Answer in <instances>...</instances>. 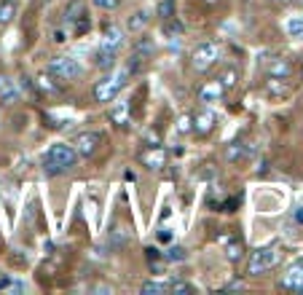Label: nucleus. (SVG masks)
<instances>
[{
    "instance_id": "obj_3",
    "label": "nucleus",
    "mask_w": 303,
    "mask_h": 295,
    "mask_svg": "<svg viewBox=\"0 0 303 295\" xmlns=\"http://www.w3.org/2000/svg\"><path fill=\"white\" fill-rule=\"evenodd\" d=\"M282 260V252H279L277 245H268V247H258L252 255H250V263H247V274L250 276H260L266 271H271L274 266Z\"/></svg>"
},
{
    "instance_id": "obj_19",
    "label": "nucleus",
    "mask_w": 303,
    "mask_h": 295,
    "mask_svg": "<svg viewBox=\"0 0 303 295\" xmlns=\"http://www.w3.org/2000/svg\"><path fill=\"white\" fill-rule=\"evenodd\" d=\"M226 258L231 260V263H236V260L242 258V242H239V239H228L226 242Z\"/></svg>"
},
{
    "instance_id": "obj_20",
    "label": "nucleus",
    "mask_w": 303,
    "mask_h": 295,
    "mask_svg": "<svg viewBox=\"0 0 303 295\" xmlns=\"http://www.w3.org/2000/svg\"><path fill=\"white\" fill-rule=\"evenodd\" d=\"M116 65V51H107L102 49L100 54H97V67H102V70H107V67Z\"/></svg>"
},
{
    "instance_id": "obj_17",
    "label": "nucleus",
    "mask_w": 303,
    "mask_h": 295,
    "mask_svg": "<svg viewBox=\"0 0 303 295\" xmlns=\"http://www.w3.org/2000/svg\"><path fill=\"white\" fill-rule=\"evenodd\" d=\"M16 16V0H0V25H8Z\"/></svg>"
},
{
    "instance_id": "obj_30",
    "label": "nucleus",
    "mask_w": 303,
    "mask_h": 295,
    "mask_svg": "<svg viewBox=\"0 0 303 295\" xmlns=\"http://www.w3.org/2000/svg\"><path fill=\"white\" fill-rule=\"evenodd\" d=\"M295 220H298V223H303V204H298V207H295Z\"/></svg>"
},
{
    "instance_id": "obj_23",
    "label": "nucleus",
    "mask_w": 303,
    "mask_h": 295,
    "mask_svg": "<svg viewBox=\"0 0 303 295\" xmlns=\"http://www.w3.org/2000/svg\"><path fill=\"white\" fill-rule=\"evenodd\" d=\"M142 293L145 295H158V293H167V282H158V279H148L145 285H142Z\"/></svg>"
},
{
    "instance_id": "obj_32",
    "label": "nucleus",
    "mask_w": 303,
    "mask_h": 295,
    "mask_svg": "<svg viewBox=\"0 0 303 295\" xmlns=\"http://www.w3.org/2000/svg\"><path fill=\"white\" fill-rule=\"evenodd\" d=\"M145 252H148V258H151V260H153V258H158V249H156V247H148Z\"/></svg>"
},
{
    "instance_id": "obj_5",
    "label": "nucleus",
    "mask_w": 303,
    "mask_h": 295,
    "mask_svg": "<svg viewBox=\"0 0 303 295\" xmlns=\"http://www.w3.org/2000/svg\"><path fill=\"white\" fill-rule=\"evenodd\" d=\"M65 25L73 27V32H76V35H83V32L91 27V22H89V16H86V8H83V0H73V3L67 5Z\"/></svg>"
},
{
    "instance_id": "obj_4",
    "label": "nucleus",
    "mask_w": 303,
    "mask_h": 295,
    "mask_svg": "<svg viewBox=\"0 0 303 295\" xmlns=\"http://www.w3.org/2000/svg\"><path fill=\"white\" fill-rule=\"evenodd\" d=\"M46 73L59 78V81H76L83 73V67L76 56H56V59H51L49 65H46Z\"/></svg>"
},
{
    "instance_id": "obj_22",
    "label": "nucleus",
    "mask_w": 303,
    "mask_h": 295,
    "mask_svg": "<svg viewBox=\"0 0 303 295\" xmlns=\"http://www.w3.org/2000/svg\"><path fill=\"white\" fill-rule=\"evenodd\" d=\"M193 290H196V287L182 282V279H169L167 282V293H193Z\"/></svg>"
},
{
    "instance_id": "obj_12",
    "label": "nucleus",
    "mask_w": 303,
    "mask_h": 295,
    "mask_svg": "<svg viewBox=\"0 0 303 295\" xmlns=\"http://www.w3.org/2000/svg\"><path fill=\"white\" fill-rule=\"evenodd\" d=\"M0 99L5 102V105H14L16 99H19V89L14 86V81L5 75H0Z\"/></svg>"
},
{
    "instance_id": "obj_14",
    "label": "nucleus",
    "mask_w": 303,
    "mask_h": 295,
    "mask_svg": "<svg viewBox=\"0 0 303 295\" xmlns=\"http://www.w3.org/2000/svg\"><path fill=\"white\" fill-rule=\"evenodd\" d=\"M212 123H215V113H209V110L193 116V129H196L199 134H207L209 129H212Z\"/></svg>"
},
{
    "instance_id": "obj_13",
    "label": "nucleus",
    "mask_w": 303,
    "mask_h": 295,
    "mask_svg": "<svg viewBox=\"0 0 303 295\" xmlns=\"http://www.w3.org/2000/svg\"><path fill=\"white\" fill-rule=\"evenodd\" d=\"M124 46V32L118 30V27H107L105 30V38H102V49L107 51H116Z\"/></svg>"
},
{
    "instance_id": "obj_2",
    "label": "nucleus",
    "mask_w": 303,
    "mask_h": 295,
    "mask_svg": "<svg viewBox=\"0 0 303 295\" xmlns=\"http://www.w3.org/2000/svg\"><path fill=\"white\" fill-rule=\"evenodd\" d=\"M129 75H131V73L126 70V67H121V70H116V73H110V75H105V78H102V81L94 86L97 102H107V105H110V102L118 97V92L126 86Z\"/></svg>"
},
{
    "instance_id": "obj_26",
    "label": "nucleus",
    "mask_w": 303,
    "mask_h": 295,
    "mask_svg": "<svg viewBox=\"0 0 303 295\" xmlns=\"http://www.w3.org/2000/svg\"><path fill=\"white\" fill-rule=\"evenodd\" d=\"M172 8H175V0H164V3L158 5V16H161V19H169V16H172Z\"/></svg>"
},
{
    "instance_id": "obj_25",
    "label": "nucleus",
    "mask_w": 303,
    "mask_h": 295,
    "mask_svg": "<svg viewBox=\"0 0 303 295\" xmlns=\"http://www.w3.org/2000/svg\"><path fill=\"white\" fill-rule=\"evenodd\" d=\"M164 258L172 260V263H182V260H185L188 255H185V249H182V247H169L167 252H164Z\"/></svg>"
},
{
    "instance_id": "obj_1",
    "label": "nucleus",
    "mask_w": 303,
    "mask_h": 295,
    "mask_svg": "<svg viewBox=\"0 0 303 295\" xmlns=\"http://www.w3.org/2000/svg\"><path fill=\"white\" fill-rule=\"evenodd\" d=\"M76 164H78L76 145L56 143V145H51L43 156V172L46 174H62V172H67V169H73Z\"/></svg>"
},
{
    "instance_id": "obj_11",
    "label": "nucleus",
    "mask_w": 303,
    "mask_h": 295,
    "mask_svg": "<svg viewBox=\"0 0 303 295\" xmlns=\"http://www.w3.org/2000/svg\"><path fill=\"white\" fill-rule=\"evenodd\" d=\"M250 153H252V145H247V143H231L228 145V150H226V158L231 164H236V161H244V158H250Z\"/></svg>"
},
{
    "instance_id": "obj_29",
    "label": "nucleus",
    "mask_w": 303,
    "mask_h": 295,
    "mask_svg": "<svg viewBox=\"0 0 303 295\" xmlns=\"http://www.w3.org/2000/svg\"><path fill=\"white\" fill-rule=\"evenodd\" d=\"M19 89H27V92H32V83H30V78H19Z\"/></svg>"
},
{
    "instance_id": "obj_15",
    "label": "nucleus",
    "mask_w": 303,
    "mask_h": 295,
    "mask_svg": "<svg viewBox=\"0 0 303 295\" xmlns=\"http://www.w3.org/2000/svg\"><path fill=\"white\" fill-rule=\"evenodd\" d=\"M110 118L118 123V126H126V121H129V102H116V99H113Z\"/></svg>"
},
{
    "instance_id": "obj_28",
    "label": "nucleus",
    "mask_w": 303,
    "mask_h": 295,
    "mask_svg": "<svg viewBox=\"0 0 303 295\" xmlns=\"http://www.w3.org/2000/svg\"><path fill=\"white\" fill-rule=\"evenodd\" d=\"M220 81H223V86H226V89H231V86H233V81H236V70L223 73V75H220Z\"/></svg>"
},
{
    "instance_id": "obj_8",
    "label": "nucleus",
    "mask_w": 303,
    "mask_h": 295,
    "mask_svg": "<svg viewBox=\"0 0 303 295\" xmlns=\"http://www.w3.org/2000/svg\"><path fill=\"white\" fill-rule=\"evenodd\" d=\"M223 97H226V86H223L220 78H215V81L204 83V86L199 89V99L202 102H220Z\"/></svg>"
},
{
    "instance_id": "obj_9",
    "label": "nucleus",
    "mask_w": 303,
    "mask_h": 295,
    "mask_svg": "<svg viewBox=\"0 0 303 295\" xmlns=\"http://www.w3.org/2000/svg\"><path fill=\"white\" fill-rule=\"evenodd\" d=\"M140 161L145 164L148 169H161L164 164H167V153H164L158 145H151V150L140 153Z\"/></svg>"
},
{
    "instance_id": "obj_27",
    "label": "nucleus",
    "mask_w": 303,
    "mask_h": 295,
    "mask_svg": "<svg viewBox=\"0 0 303 295\" xmlns=\"http://www.w3.org/2000/svg\"><path fill=\"white\" fill-rule=\"evenodd\" d=\"M118 3H121V0H94V5H97V8H102V11L118 8Z\"/></svg>"
},
{
    "instance_id": "obj_31",
    "label": "nucleus",
    "mask_w": 303,
    "mask_h": 295,
    "mask_svg": "<svg viewBox=\"0 0 303 295\" xmlns=\"http://www.w3.org/2000/svg\"><path fill=\"white\" fill-rule=\"evenodd\" d=\"M158 239H161V242H169V239H172V234H169L167 228H161V231H158Z\"/></svg>"
},
{
    "instance_id": "obj_24",
    "label": "nucleus",
    "mask_w": 303,
    "mask_h": 295,
    "mask_svg": "<svg viewBox=\"0 0 303 295\" xmlns=\"http://www.w3.org/2000/svg\"><path fill=\"white\" fill-rule=\"evenodd\" d=\"M145 25H148V14H145V11H137V14L129 19V30L131 32H140Z\"/></svg>"
},
{
    "instance_id": "obj_10",
    "label": "nucleus",
    "mask_w": 303,
    "mask_h": 295,
    "mask_svg": "<svg viewBox=\"0 0 303 295\" xmlns=\"http://www.w3.org/2000/svg\"><path fill=\"white\" fill-rule=\"evenodd\" d=\"M97 143H100V134H97V132L81 134V137H78V143H76L78 156H91V153L97 150Z\"/></svg>"
},
{
    "instance_id": "obj_7",
    "label": "nucleus",
    "mask_w": 303,
    "mask_h": 295,
    "mask_svg": "<svg viewBox=\"0 0 303 295\" xmlns=\"http://www.w3.org/2000/svg\"><path fill=\"white\" fill-rule=\"evenodd\" d=\"M282 287L284 290H293V293H303V260H295L282 274Z\"/></svg>"
},
{
    "instance_id": "obj_21",
    "label": "nucleus",
    "mask_w": 303,
    "mask_h": 295,
    "mask_svg": "<svg viewBox=\"0 0 303 295\" xmlns=\"http://www.w3.org/2000/svg\"><path fill=\"white\" fill-rule=\"evenodd\" d=\"M268 75H271V78H287L290 75V65L284 59H277L271 65V70H268Z\"/></svg>"
},
{
    "instance_id": "obj_16",
    "label": "nucleus",
    "mask_w": 303,
    "mask_h": 295,
    "mask_svg": "<svg viewBox=\"0 0 303 295\" xmlns=\"http://www.w3.org/2000/svg\"><path fill=\"white\" fill-rule=\"evenodd\" d=\"M22 290H27L25 282H16V279H11V276L0 274V293H22Z\"/></svg>"
},
{
    "instance_id": "obj_18",
    "label": "nucleus",
    "mask_w": 303,
    "mask_h": 295,
    "mask_svg": "<svg viewBox=\"0 0 303 295\" xmlns=\"http://www.w3.org/2000/svg\"><path fill=\"white\" fill-rule=\"evenodd\" d=\"M284 30H287L290 38H303V16H290L284 22Z\"/></svg>"
},
{
    "instance_id": "obj_6",
    "label": "nucleus",
    "mask_w": 303,
    "mask_h": 295,
    "mask_svg": "<svg viewBox=\"0 0 303 295\" xmlns=\"http://www.w3.org/2000/svg\"><path fill=\"white\" fill-rule=\"evenodd\" d=\"M217 59H220V49H217V43L204 41V43L196 46V51H193V70L204 73L207 67H212Z\"/></svg>"
}]
</instances>
